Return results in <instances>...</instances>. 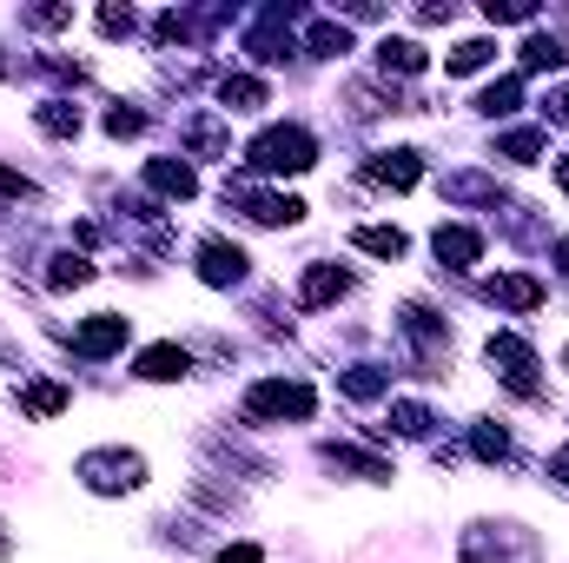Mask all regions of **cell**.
Returning <instances> with one entry per match:
<instances>
[{
    "instance_id": "obj_39",
    "label": "cell",
    "mask_w": 569,
    "mask_h": 563,
    "mask_svg": "<svg viewBox=\"0 0 569 563\" xmlns=\"http://www.w3.org/2000/svg\"><path fill=\"white\" fill-rule=\"evenodd\" d=\"M557 186H563V192H569V159H563V166H557Z\"/></svg>"
},
{
    "instance_id": "obj_23",
    "label": "cell",
    "mask_w": 569,
    "mask_h": 563,
    "mask_svg": "<svg viewBox=\"0 0 569 563\" xmlns=\"http://www.w3.org/2000/svg\"><path fill=\"white\" fill-rule=\"evenodd\" d=\"M490 60H497V40H457L443 53V73H483Z\"/></svg>"
},
{
    "instance_id": "obj_5",
    "label": "cell",
    "mask_w": 569,
    "mask_h": 563,
    "mask_svg": "<svg viewBox=\"0 0 569 563\" xmlns=\"http://www.w3.org/2000/svg\"><path fill=\"white\" fill-rule=\"evenodd\" d=\"M483 358H490V372L510 385V392H523V398H537V352L517 338V332H490V345H483Z\"/></svg>"
},
{
    "instance_id": "obj_27",
    "label": "cell",
    "mask_w": 569,
    "mask_h": 563,
    "mask_svg": "<svg viewBox=\"0 0 569 563\" xmlns=\"http://www.w3.org/2000/svg\"><path fill=\"white\" fill-rule=\"evenodd\" d=\"M186 146H192L199 159H219V152H226V127L206 113V120H192V127H186Z\"/></svg>"
},
{
    "instance_id": "obj_33",
    "label": "cell",
    "mask_w": 569,
    "mask_h": 563,
    "mask_svg": "<svg viewBox=\"0 0 569 563\" xmlns=\"http://www.w3.org/2000/svg\"><path fill=\"white\" fill-rule=\"evenodd\" d=\"M391 424H398V431H405V437H430V412L425 405H391Z\"/></svg>"
},
{
    "instance_id": "obj_22",
    "label": "cell",
    "mask_w": 569,
    "mask_h": 563,
    "mask_svg": "<svg viewBox=\"0 0 569 563\" xmlns=\"http://www.w3.org/2000/svg\"><path fill=\"white\" fill-rule=\"evenodd\" d=\"M305 53H318V60H338V53H351V33H345V20H311V33H305Z\"/></svg>"
},
{
    "instance_id": "obj_41",
    "label": "cell",
    "mask_w": 569,
    "mask_h": 563,
    "mask_svg": "<svg viewBox=\"0 0 569 563\" xmlns=\"http://www.w3.org/2000/svg\"><path fill=\"white\" fill-rule=\"evenodd\" d=\"M7 551H13V537H7V524H0V557H7Z\"/></svg>"
},
{
    "instance_id": "obj_19",
    "label": "cell",
    "mask_w": 569,
    "mask_h": 563,
    "mask_svg": "<svg viewBox=\"0 0 569 563\" xmlns=\"http://www.w3.org/2000/svg\"><path fill=\"white\" fill-rule=\"evenodd\" d=\"M490 298L510 305V312H537V305H543V285L530 279V273H503V279L490 285Z\"/></svg>"
},
{
    "instance_id": "obj_25",
    "label": "cell",
    "mask_w": 569,
    "mask_h": 563,
    "mask_svg": "<svg viewBox=\"0 0 569 563\" xmlns=\"http://www.w3.org/2000/svg\"><path fill=\"white\" fill-rule=\"evenodd\" d=\"M87 279H93V266H87L80 253H60V259L47 266V285H53V292H80Z\"/></svg>"
},
{
    "instance_id": "obj_10",
    "label": "cell",
    "mask_w": 569,
    "mask_h": 563,
    "mask_svg": "<svg viewBox=\"0 0 569 563\" xmlns=\"http://www.w3.org/2000/svg\"><path fill=\"white\" fill-rule=\"evenodd\" d=\"M13 405H20V418L47 424V418H60V412L73 405V392H67L60 378H20V385H13Z\"/></svg>"
},
{
    "instance_id": "obj_3",
    "label": "cell",
    "mask_w": 569,
    "mask_h": 563,
    "mask_svg": "<svg viewBox=\"0 0 569 563\" xmlns=\"http://www.w3.org/2000/svg\"><path fill=\"white\" fill-rule=\"evenodd\" d=\"M463 563H543V544L523 524H470L463 531Z\"/></svg>"
},
{
    "instance_id": "obj_1",
    "label": "cell",
    "mask_w": 569,
    "mask_h": 563,
    "mask_svg": "<svg viewBox=\"0 0 569 563\" xmlns=\"http://www.w3.org/2000/svg\"><path fill=\"white\" fill-rule=\"evenodd\" d=\"M73 477L93 491V497H127L146 484V457L140 451H120V444H100V451H80Z\"/></svg>"
},
{
    "instance_id": "obj_7",
    "label": "cell",
    "mask_w": 569,
    "mask_h": 563,
    "mask_svg": "<svg viewBox=\"0 0 569 563\" xmlns=\"http://www.w3.org/2000/svg\"><path fill=\"white\" fill-rule=\"evenodd\" d=\"M127 338H133V318H120V312H93L87 325H73L80 358H113V352H127Z\"/></svg>"
},
{
    "instance_id": "obj_8",
    "label": "cell",
    "mask_w": 569,
    "mask_h": 563,
    "mask_svg": "<svg viewBox=\"0 0 569 563\" xmlns=\"http://www.w3.org/2000/svg\"><path fill=\"white\" fill-rule=\"evenodd\" d=\"M291 20H298V7H266L252 20V33H246V53L266 60V67H279L284 53H291Z\"/></svg>"
},
{
    "instance_id": "obj_40",
    "label": "cell",
    "mask_w": 569,
    "mask_h": 563,
    "mask_svg": "<svg viewBox=\"0 0 569 563\" xmlns=\"http://www.w3.org/2000/svg\"><path fill=\"white\" fill-rule=\"evenodd\" d=\"M557 259H563V273H569V239H557Z\"/></svg>"
},
{
    "instance_id": "obj_38",
    "label": "cell",
    "mask_w": 569,
    "mask_h": 563,
    "mask_svg": "<svg viewBox=\"0 0 569 563\" xmlns=\"http://www.w3.org/2000/svg\"><path fill=\"white\" fill-rule=\"evenodd\" d=\"M543 113H550V120H557V127H569V87H557V93H550V100H543Z\"/></svg>"
},
{
    "instance_id": "obj_14",
    "label": "cell",
    "mask_w": 569,
    "mask_h": 563,
    "mask_svg": "<svg viewBox=\"0 0 569 563\" xmlns=\"http://www.w3.org/2000/svg\"><path fill=\"white\" fill-rule=\"evenodd\" d=\"M133 372H140L146 385H172V378H186V372H192V352H186V345H146Z\"/></svg>"
},
{
    "instance_id": "obj_16",
    "label": "cell",
    "mask_w": 569,
    "mask_h": 563,
    "mask_svg": "<svg viewBox=\"0 0 569 563\" xmlns=\"http://www.w3.org/2000/svg\"><path fill=\"white\" fill-rule=\"evenodd\" d=\"M219 107L226 113H259V107H272V87L252 80V73H226L219 80Z\"/></svg>"
},
{
    "instance_id": "obj_42",
    "label": "cell",
    "mask_w": 569,
    "mask_h": 563,
    "mask_svg": "<svg viewBox=\"0 0 569 563\" xmlns=\"http://www.w3.org/2000/svg\"><path fill=\"white\" fill-rule=\"evenodd\" d=\"M563 365H569V345H563Z\"/></svg>"
},
{
    "instance_id": "obj_24",
    "label": "cell",
    "mask_w": 569,
    "mask_h": 563,
    "mask_svg": "<svg viewBox=\"0 0 569 563\" xmlns=\"http://www.w3.org/2000/svg\"><path fill=\"white\" fill-rule=\"evenodd\" d=\"M470 451H477L483 464H503V457H510V431L497 418H477L470 424Z\"/></svg>"
},
{
    "instance_id": "obj_4",
    "label": "cell",
    "mask_w": 569,
    "mask_h": 563,
    "mask_svg": "<svg viewBox=\"0 0 569 563\" xmlns=\"http://www.w3.org/2000/svg\"><path fill=\"white\" fill-rule=\"evenodd\" d=\"M318 412V392L305 385V378H259L252 392H246V418L252 424H305Z\"/></svg>"
},
{
    "instance_id": "obj_21",
    "label": "cell",
    "mask_w": 569,
    "mask_h": 563,
    "mask_svg": "<svg viewBox=\"0 0 569 563\" xmlns=\"http://www.w3.org/2000/svg\"><path fill=\"white\" fill-rule=\"evenodd\" d=\"M517 100H523V80L510 73V80H490V87L477 93V113H483V120H510V113H517Z\"/></svg>"
},
{
    "instance_id": "obj_31",
    "label": "cell",
    "mask_w": 569,
    "mask_h": 563,
    "mask_svg": "<svg viewBox=\"0 0 569 563\" xmlns=\"http://www.w3.org/2000/svg\"><path fill=\"white\" fill-rule=\"evenodd\" d=\"M100 33L107 40H133L140 33V13L133 7H100Z\"/></svg>"
},
{
    "instance_id": "obj_15",
    "label": "cell",
    "mask_w": 569,
    "mask_h": 563,
    "mask_svg": "<svg viewBox=\"0 0 569 563\" xmlns=\"http://www.w3.org/2000/svg\"><path fill=\"white\" fill-rule=\"evenodd\" d=\"M146 186H152L159 199H192V192H199V172H192L186 159H146Z\"/></svg>"
},
{
    "instance_id": "obj_12",
    "label": "cell",
    "mask_w": 569,
    "mask_h": 563,
    "mask_svg": "<svg viewBox=\"0 0 569 563\" xmlns=\"http://www.w3.org/2000/svg\"><path fill=\"white\" fill-rule=\"evenodd\" d=\"M365 172H371L378 186H391V192H411V186L425 179V159H418L411 146H398V152H378V159H371Z\"/></svg>"
},
{
    "instance_id": "obj_34",
    "label": "cell",
    "mask_w": 569,
    "mask_h": 563,
    "mask_svg": "<svg viewBox=\"0 0 569 563\" xmlns=\"http://www.w3.org/2000/svg\"><path fill=\"white\" fill-rule=\"evenodd\" d=\"M0 199H40V192H33V179H27V172L0 166Z\"/></svg>"
},
{
    "instance_id": "obj_32",
    "label": "cell",
    "mask_w": 569,
    "mask_h": 563,
    "mask_svg": "<svg viewBox=\"0 0 569 563\" xmlns=\"http://www.w3.org/2000/svg\"><path fill=\"white\" fill-rule=\"evenodd\" d=\"M107 134H113V140H133V134H146V113H140V107H127V100H120V107L107 113Z\"/></svg>"
},
{
    "instance_id": "obj_6",
    "label": "cell",
    "mask_w": 569,
    "mask_h": 563,
    "mask_svg": "<svg viewBox=\"0 0 569 563\" xmlns=\"http://www.w3.org/2000/svg\"><path fill=\"white\" fill-rule=\"evenodd\" d=\"M226 199L232 206H246V219L252 226H298L305 219V199H291V192H252V186H226Z\"/></svg>"
},
{
    "instance_id": "obj_2",
    "label": "cell",
    "mask_w": 569,
    "mask_h": 563,
    "mask_svg": "<svg viewBox=\"0 0 569 563\" xmlns=\"http://www.w3.org/2000/svg\"><path fill=\"white\" fill-rule=\"evenodd\" d=\"M246 166H252V172H272V179H279V172L298 179V172L318 166V140H311L305 127H266L259 140L246 146Z\"/></svg>"
},
{
    "instance_id": "obj_28",
    "label": "cell",
    "mask_w": 569,
    "mask_h": 563,
    "mask_svg": "<svg viewBox=\"0 0 569 563\" xmlns=\"http://www.w3.org/2000/svg\"><path fill=\"white\" fill-rule=\"evenodd\" d=\"M443 192H450V199H490V206H497V179H483V172H450Z\"/></svg>"
},
{
    "instance_id": "obj_20",
    "label": "cell",
    "mask_w": 569,
    "mask_h": 563,
    "mask_svg": "<svg viewBox=\"0 0 569 563\" xmlns=\"http://www.w3.org/2000/svg\"><path fill=\"white\" fill-rule=\"evenodd\" d=\"M378 67H385V73H425L430 53L418 40H391V33H385V40H378Z\"/></svg>"
},
{
    "instance_id": "obj_18",
    "label": "cell",
    "mask_w": 569,
    "mask_h": 563,
    "mask_svg": "<svg viewBox=\"0 0 569 563\" xmlns=\"http://www.w3.org/2000/svg\"><path fill=\"white\" fill-rule=\"evenodd\" d=\"M351 246H358V253H371V259H405V246H411V239H405L398 226H351Z\"/></svg>"
},
{
    "instance_id": "obj_9",
    "label": "cell",
    "mask_w": 569,
    "mask_h": 563,
    "mask_svg": "<svg viewBox=\"0 0 569 563\" xmlns=\"http://www.w3.org/2000/svg\"><path fill=\"white\" fill-rule=\"evenodd\" d=\"M246 253L232 246V239H199V279L212 285V292H232V285H246Z\"/></svg>"
},
{
    "instance_id": "obj_37",
    "label": "cell",
    "mask_w": 569,
    "mask_h": 563,
    "mask_svg": "<svg viewBox=\"0 0 569 563\" xmlns=\"http://www.w3.org/2000/svg\"><path fill=\"white\" fill-rule=\"evenodd\" d=\"M212 563H266V551H259V544H226Z\"/></svg>"
},
{
    "instance_id": "obj_35",
    "label": "cell",
    "mask_w": 569,
    "mask_h": 563,
    "mask_svg": "<svg viewBox=\"0 0 569 563\" xmlns=\"http://www.w3.org/2000/svg\"><path fill=\"white\" fill-rule=\"evenodd\" d=\"M483 13H490V20H537V7H530V0H490Z\"/></svg>"
},
{
    "instance_id": "obj_30",
    "label": "cell",
    "mask_w": 569,
    "mask_h": 563,
    "mask_svg": "<svg viewBox=\"0 0 569 563\" xmlns=\"http://www.w3.org/2000/svg\"><path fill=\"white\" fill-rule=\"evenodd\" d=\"M497 152L530 166V159H543V134H537V127H517V134H503V140H497Z\"/></svg>"
},
{
    "instance_id": "obj_29",
    "label": "cell",
    "mask_w": 569,
    "mask_h": 563,
    "mask_svg": "<svg viewBox=\"0 0 569 563\" xmlns=\"http://www.w3.org/2000/svg\"><path fill=\"white\" fill-rule=\"evenodd\" d=\"M338 385H345V398H378V392H385V385H391V378H385V372H378V365H351V372H345V378H338Z\"/></svg>"
},
{
    "instance_id": "obj_11",
    "label": "cell",
    "mask_w": 569,
    "mask_h": 563,
    "mask_svg": "<svg viewBox=\"0 0 569 563\" xmlns=\"http://www.w3.org/2000/svg\"><path fill=\"white\" fill-rule=\"evenodd\" d=\"M430 253H437V266L470 273V266L483 259V233H477V226H437V233H430Z\"/></svg>"
},
{
    "instance_id": "obj_36",
    "label": "cell",
    "mask_w": 569,
    "mask_h": 563,
    "mask_svg": "<svg viewBox=\"0 0 569 563\" xmlns=\"http://www.w3.org/2000/svg\"><path fill=\"white\" fill-rule=\"evenodd\" d=\"M73 20V7H33L27 13V27H67Z\"/></svg>"
},
{
    "instance_id": "obj_26",
    "label": "cell",
    "mask_w": 569,
    "mask_h": 563,
    "mask_svg": "<svg viewBox=\"0 0 569 563\" xmlns=\"http://www.w3.org/2000/svg\"><path fill=\"white\" fill-rule=\"evenodd\" d=\"M523 67H530V73H557V67H563V47H557L550 33H530V40H523Z\"/></svg>"
},
{
    "instance_id": "obj_13",
    "label": "cell",
    "mask_w": 569,
    "mask_h": 563,
    "mask_svg": "<svg viewBox=\"0 0 569 563\" xmlns=\"http://www.w3.org/2000/svg\"><path fill=\"white\" fill-rule=\"evenodd\" d=\"M345 292H351V273H338V266H305V279H298V305L318 312V305H338Z\"/></svg>"
},
{
    "instance_id": "obj_17",
    "label": "cell",
    "mask_w": 569,
    "mask_h": 563,
    "mask_svg": "<svg viewBox=\"0 0 569 563\" xmlns=\"http://www.w3.org/2000/svg\"><path fill=\"white\" fill-rule=\"evenodd\" d=\"M33 127H40L47 140H73V134H80V107H73V100H40V107H33Z\"/></svg>"
}]
</instances>
